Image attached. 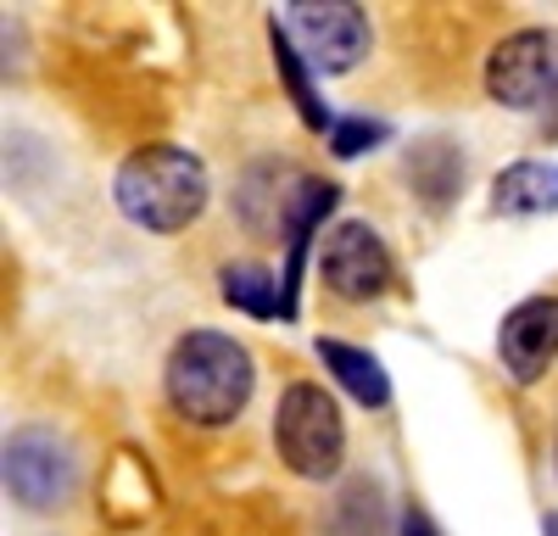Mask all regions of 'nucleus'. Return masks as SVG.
Segmentation results:
<instances>
[{"label": "nucleus", "instance_id": "f257e3e1", "mask_svg": "<svg viewBox=\"0 0 558 536\" xmlns=\"http://www.w3.org/2000/svg\"><path fill=\"white\" fill-rule=\"evenodd\" d=\"M252 352L223 336V330H191L179 336L173 352H168V369H162V386H168V402L191 419V425H229L241 419V409L252 402Z\"/></svg>", "mask_w": 558, "mask_h": 536}, {"label": "nucleus", "instance_id": "f03ea898", "mask_svg": "<svg viewBox=\"0 0 558 536\" xmlns=\"http://www.w3.org/2000/svg\"><path fill=\"white\" fill-rule=\"evenodd\" d=\"M207 191H213L207 162L184 146H140L134 157H123V168L112 179L118 212L151 235L191 230L207 207Z\"/></svg>", "mask_w": 558, "mask_h": 536}, {"label": "nucleus", "instance_id": "7ed1b4c3", "mask_svg": "<svg viewBox=\"0 0 558 536\" xmlns=\"http://www.w3.org/2000/svg\"><path fill=\"white\" fill-rule=\"evenodd\" d=\"M274 447H279V459H286V470L302 475V480L341 475L347 425H341L336 397L313 380L286 386V397H279V409H274Z\"/></svg>", "mask_w": 558, "mask_h": 536}, {"label": "nucleus", "instance_id": "20e7f679", "mask_svg": "<svg viewBox=\"0 0 558 536\" xmlns=\"http://www.w3.org/2000/svg\"><path fill=\"white\" fill-rule=\"evenodd\" d=\"M486 96L508 112H531L558 96V28H520L492 45Z\"/></svg>", "mask_w": 558, "mask_h": 536}, {"label": "nucleus", "instance_id": "39448f33", "mask_svg": "<svg viewBox=\"0 0 558 536\" xmlns=\"http://www.w3.org/2000/svg\"><path fill=\"white\" fill-rule=\"evenodd\" d=\"M7 491L45 514V509H62L73 491H78V453H73V441L57 436V430H45V425H28L7 441Z\"/></svg>", "mask_w": 558, "mask_h": 536}, {"label": "nucleus", "instance_id": "423d86ee", "mask_svg": "<svg viewBox=\"0 0 558 536\" xmlns=\"http://www.w3.org/2000/svg\"><path fill=\"white\" fill-rule=\"evenodd\" d=\"M279 28L291 34L302 62H313L324 73H347L368 51V17L352 0H291L279 12Z\"/></svg>", "mask_w": 558, "mask_h": 536}, {"label": "nucleus", "instance_id": "0eeeda50", "mask_svg": "<svg viewBox=\"0 0 558 536\" xmlns=\"http://www.w3.org/2000/svg\"><path fill=\"white\" fill-rule=\"evenodd\" d=\"M318 280L341 302H375L391 285V252H386L375 223H363V218L336 223L324 235V252H318Z\"/></svg>", "mask_w": 558, "mask_h": 536}, {"label": "nucleus", "instance_id": "6e6552de", "mask_svg": "<svg viewBox=\"0 0 558 536\" xmlns=\"http://www.w3.org/2000/svg\"><path fill=\"white\" fill-rule=\"evenodd\" d=\"M497 357L520 386H536L558 357V296H531L520 307H508V319L497 330Z\"/></svg>", "mask_w": 558, "mask_h": 536}, {"label": "nucleus", "instance_id": "1a4fd4ad", "mask_svg": "<svg viewBox=\"0 0 558 536\" xmlns=\"http://www.w3.org/2000/svg\"><path fill=\"white\" fill-rule=\"evenodd\" d=\"M492 212L502 218H542L558 212V162L525 157V162H508L492 185Z\"/></svg>", "mask_w": 558, "mask_h": 536}, {"label": "nucleus", "instance_id": "9d476101", "mask_svg": "<svg viewBox=\"0 0 558 536\" xmlns=\"http://www.w3.org/2000/svg\"><path fill=\"white\" fill-rule=\"evenodd\" d=\"M318 357H324V369H330V375L363 402V409H386V402H391V380H386V369H380L375 352L318 336Z\"/></svg>", "mask_w": 558, "mask_h": 536}, {"label": "nucleus", "instance_id": "9b49d317", "mask_svg": "<svg viewBox=\"0 0 558 536\" xmlns=\"http://www.w3.org/2000/svg\"><path fill=\"white\" fill-rule=\"evenodd\" d=\"M268 45H274V68H279V78H286L302 123H307V129H336V123H330V107L318 101V89H313V78H307V68H302V51L291 45V34L279 28V17L268 23Z\"/></svg>", "mask_w": 558, "mask_h": 536}, {"label": "nucleus", "instance_id": "f8f14e48", "mask_svg": "<svg viewBox=\"0 0 558 536\" xmlns=\"http://www.w3.org/2000/svg\"><path fill=\"white\" fill-rule=\"evenodd\" d=\"M223 302L257 313V319L286 313V291H279V280L268 275V268H257V263H229L223 268Z\"/></svg>", "mask_w": 558, "mask_h": 536}, {"label": "nucleus", "instance_id": "ddd939ff", "mask_svg": "<svg viewBox=\"0 0 558 536\" xmlns=\"http://www.w3.org/2000/svg\"><path fill=\"white\" fill-rule=\"evenodd\" d=\"M330 536H380V491L368 486V480H357V486L341 491Z\"/></svg>", "mask_w": 558, "mask_h": 536}, {"label": "nucleus", "instance_id": "4468645a", "mask_svg": "<svg viewBox=\"0 0 558 536\" xmlns=\"http://www.w3.org/2000/svg\"><path fill=\"white\" fill-rule=\"evenodd\" d=\"M380 141H386V123H375V118H341V123L330 129V146H336V157L375 151Z\"/></svg>", "mask_w": 558, "mask_h": 536}, {"label": "nucleus", "instance_id": "2eb2a0df", "mask_svg": "<svg viewBox=\"0 0 558 536\" xmlns=\"http://www.w3.org/2000/svg\"><path fill=\"white\" fill-rule=\"evenodd\" d=\"M402 536H441V531H436V520L418 509V503H408L402 509Z\"/></svg>", "mask_w": 558, "mask_h": 536}, {"label": "nucleus", "instance_id": "dca6fc26", "mask_svg": "<svg viewBox=\"0 0 558 536\" xmlns=\"http://www.w3.org/2000/svg\"><path fill=\"white\" fill-rule=\"evenodd\" d=\"M547 141H558V96L547 101Z\"/></svg>", "mask_w": 558, "mask_h": 536}, {"label": "nucleus", "instance_id": "f3484780", "mask_svg": "<svg viewBox=\"0 0 558 536\" xmlns=\"http://www.w3.org/2000/svg\"><path fill=\"white\" fill-rule=\"evenodd\" d=\"M542 536H558V514H547V520H542Z\"/></svg>", "mask_w": 558, "mask_h": 536}]
</instances>
